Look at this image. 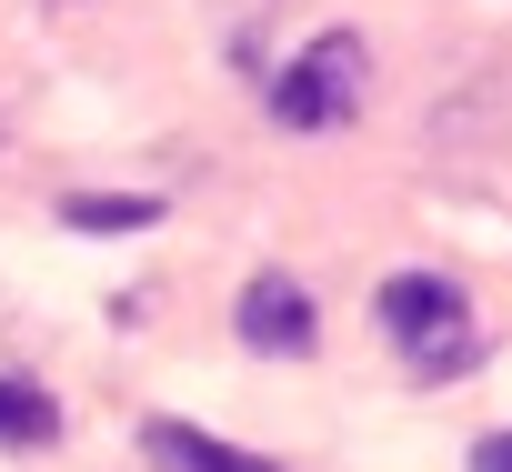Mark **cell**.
<instances>
[{"label":"cell","instance_id":"1","mask_svg":"<svg viewBox=\"0 0 512 472\" xmlns=\"http://www.w3.org/2000/svg\"><path fill=\"white\" fill-rule=\"evenodd\" d=\"M382 332L412 362V382H452V372L482 362V322H472V302L442 272H392L382 282Z\"/></svg>","mask_w":512,"mask_h":472},{"label":"cell","instance_id":"2","mask_svg":"<svg viewBox=\"0 0 512 472\" xmlns=\"http://www.w3.org/2000/svg\"><path fill=\"white\" fill-rule=\"evenodd\" d=\"M362 81H372L362 31H322L302 61H282V81H272V121H282V131H342V121L362 111Z\"/></svg>","mask_w":512,"mask_h":472},{"label":"cell","instance_id":"3","mask_svg":"<svg viewBox=\"0 0 512 472\" xmlns=\"http://www.w3.org/2000/svg\"><path fill=\"white\" fill-rule=\"evenodd\" d=\"M231 332H241L251 352H312V342H322V312H312V292H302L292 272H251L241 302H231Z\"/></svg>","mask_w":512,"mask_h":472},{"label":"cell","instance_id":"4","mask_svg":"<svg viewBox=\"0 0 512 472\" xmlns=\"http://www.w3.org/2000/svg\"><path fill=\"white\" fill-rule=\"evenodd\" d=\"M141 452L161 462V472H282V462H262V452H241V442H221V432H201V422H141Z\"/></svg>","mask_w":512,"mask_h":472},{"label":"cell","instance_id":"5","mask_svg":"<svg viewBox=\"0 0 512 472\" xmlns=\"http://www.w3.org/2000/svg\"><path fill=\"white\" fill-rule=\"evenodd\" d=\"M0 442H11V452L61 442V402H51L41 382H21V372H0Z\"/></svg>","mask_w":512,"mask_h":472},{"label":"cell","instance_id":"6","mask_svg":"<svg viewBox=\"0 0 512 472\" xmlns=\"http://www.w3.org/2000/svg\"><path fill=\"white\" fill-rule=\"evenodd\" d=\"M61 221H71V231H151L161 201H151V191H121V201H111V191H71Z\"/></svg>","mask_w":512,"mask_h":472},{"label":"cell","instance_id":"7","mask_svg":"<svg viewBox=\"0 0 512 472\" xmlns=\"http://www.w3.org/2000/svg\"><path fill=\"white\" fill-rule=\"evenodd\" d=\"M472 472H512V432H492V442L472 452Z\"/></svg>","mask_w":512,"mask_h":472}]
</instances>
